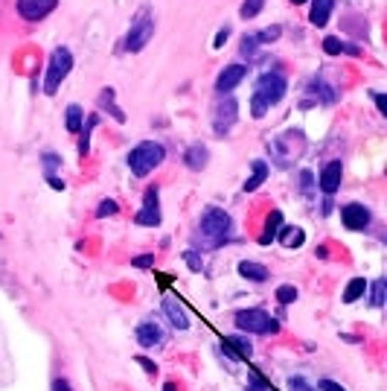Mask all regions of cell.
Wrapping results in <instances>:
<instances>
[{"mask_svg": "<svg viewBox=\"0 0 387 391\" xmlns=\"http://www.w3.org/2000/svg\"><path fill=\"white\" fill-rule=\"evenodd\" d=\"M280 228H282V214H280V210H274V214L268 217V222H265V231L260 236V246H271V239L277 236Z\"/></svg>", "mask_w": 387, "mask_h": 391, "instance_id": "cell-19", "label": "cell"}, {"mask_svg": "<svg viewBox=\"0 0 387 391\" xmlns=\"http://www.w3.org/2000/svg\"><path fill=\"white\" fill-rule=\"evenodd\" d=\"M236 117H239V103L233 97H224L218 105H216V114H213V129L216 135H228L233 126H236Z\"/></svg>", "mask_w": 387, "mask_h": 391, "instance_id": "cell-6", "label": "cell"}, {"mask_svg": "<svg viewBox=\"0 0 387 391\" xmlns=\"http://www.w3.org/2000/svg\"><path fill=\"white\" fill-rule=\"evenodd\" d=\"M245 76H248V68H245V65H228V68L218 73V79H216V91H218V94L233 91V88H236Z\"/></svg>", "mask_w": 387, "mask_h": 391, "instance_id": "cell-12", "label": "cell"}, {"mask_svg": "<svg viewBox=\"0 0 387 391\" xmlns=\"http://www.w3.org/2000/svg\"><path fill=\"white\" fill-rule=\"evenodd\" d=\"M164 313H166V318L172 321V327H178V330H186V327H189V318H186L184 307L178 304L175 298H164Z\"/></svg>", "mask_w": 387, "mask_h": 391, "instance_id": "cell-15", "label": "cell"}, {"mask_svg": "<svg viewBox=\"0 0 387 391\" xmlns=\"http://www.w3.org/2000/svg\"><path fill=\"white\" fill-rule=\"evenodd\" d=\"M164 391H175V382H166V388Z\"/></svg>", "mask_w": 387, "mask_h": 391, "instance_id": "cell-40", "label": "cell"}, {"mask_svg": "<svg viewBox=\"0 0 387 391\" xmlns=\"http://www.w3.org/2000/svg\"><path fill=\"white\" fill-rule=\"evenodd\" d=\"M335 9V0H312V9H309V21L314 26H327L329 15Z\"/></svg>", "mask_w": 387, "mask_h": 391, "instance_id": "cell-14", "label": "cell"}, {"mask_svg": "<svg viewBox=\"0 0 387 391\" xmlns=\"http://www.w3.org/2000/svg\"><path fill=\"white\" fill-rule=\"evenodd\" d=\"M256 44H260L256 38H245V41H242V53H245V56H253V47H256Z\"/></svg>", "mask_w": 387, "mask_h": 391, "instance_id": "cell-35", "label": "cell"}, {"mask_svg": "<svg viewBox=\"0 0 387 391\" xmlns=\"http://www.w3.org/2000/svg\"><path fill=\"white\" fill-rule=\"evenodd\" d=\"M230 38V26H221L218 29V36H216V41H213V47L218 50V47H224V41H228Z\"/></svg>", "mask_w": 387, "mask_h": 391, "instance_id": "cell-30", "label": "cell"}, {"mask_svg": "<svg viewBox=\"0 0 387 391\" xmlns=\"http://www.w3.org/2000/svg\"><path fill=\"white\" fill-rule=\"evenodd\" d=\"M152 36H154V21L149 15H143L140 21L132 24V33H128V38H125V50L128 53H140L149 44Z\"/></svg>", "mask_w": 387, "mask_h": 391, "instance_id": "cell-7", "label": "cell"}, {"mask_svg": "<svg viewBox=\"0 0 387 391\" xmlns=\"http://www.w3.org/2000/svg\"><path fill=\"white\" fill-rule=\"evenodd\" d=\"M268 178V164L265 161H253V170H250V178L245 182V193H253V190H260L263 187V182Z\"/></svg>", "mask_w": 387, "mask_h": 391, "instance_id": "cell-18", "label": "cell"}, {"mask_svg": "<svg viewBox=\"0 0 387 391\" xmlns=\"http://www.w3.org/2000/svg\"><path fill=\"white\" fill-rule=\"evenodd\" d=\"M55 6L58 0H18V15L23 21H44Z\"/></svg>", "mask_w": 387, "mask_h": 391, "instance_id": "cell-9", "label": "cell"}, {"mask_svg": "<svg viewBox=\"0 0 387 391\" xmlns=\"http://www.w3.org/2000/svg\"><path fill=\"white\" fill-rule=\"evenodd\" d=\"M152 263H154V257H152V254H140V257H134V260H132V266H137V269H149Z\"/></svg>", "mask_w": 387, "mask_h": 391, "instance_id": "cell-32", "label": "cell"}, {"mask_svg": "<svg viewBox=\"0 0 387 391\" xmlns=\"http://www.w3.org/2000/svg\"><path fill=\"white\" fill-rule=\"evenodd\" d=\"M53 391H73V388H70V382L64 380V377H55L53 380Z\"/></svg>", "mask_w": 387, "mask_h": 391, "instance_id": "cell-34", "label": "cell"}, {"mask_svg": "<svg viewBox=\"0 0 387 391\" xmlns=\"http://www.w3.org/2000/svg\"><path fill=\"white\" fill-rule=\"evenodd\" d=\"M184 260L189 263V269H192V272H198V269H201V257H198V254H192V251H186V254H184Z\"/></svg>", "mask_w": 387, "mask_h": 391, "instance_id": "cell-31", "label": "cell"}, {"mask_svg": "<svg viewBox=\"0 0 387 391\" xmlns=\"http://www.w3.org/2000/svg\"><path fill=\"white\" fill-rule=\"evenodd\" d=\"M239 275H242L245 281L263 283V281H268V269H265L263 263H250V260H242V263H239Z\"/></svg>", "mask_w": 387, "mask_h": 391, "instance_id": "cell-17", "label": "cell"}, {"mask_svg": "<svg viewBox=\"0 0 387 391\" xmlns=\"http://www.w3.org/2000/svg\"><path fill=\"white\" fill-rule=\"evenodd\" d=\"M164 158H166V149L160 146V143H154V140H143V143H137L132 152H128V167H132V172L134 175H149L154 167H160L164 164Z\"/></svg>", "mask_w": 387, "mask_h": 391, "instance_id": "cell-2", "label": "cell"}, {"mask_svg": "<svg viewBox=\"0 0 387 391\" xmlns=\"http://www.w3.org/2000/svg\"><path fill=\"white\" fill-rule=\"evenodd\" d=\"M50 187L53 190H64V182H61V178H55V175H50Z\"/></svg>", "mask_w": 387, "mask_h": 391, "instance_id": "cell-38", "label": "cell"}, {"mask_svg": "<svg viewBox=\"0 0 387 391\" xmlns=\"http://www.w3.org/2000/svg\"><path fill=\"white\" fill-rule=\"evenodd\" d=\"M303 239H306L303 228H282V231H280V243H282L285 249H300Z\"/></svg>", "mask_w": 387, "mask_h": 391, "instance_id": "cell-20", "label": "cell"}, {"mask_svg": "<svg viewBox=\"0 0 387 391\" xmlns=\"http://www.w3.org/2000/svg\"><path fill=\"white\" fill-rule=\"evenodd\" d=\"M285 97V79L280 73H263L260 82H256V91H253V100H250V111L253 117H265V111L280 103Z\"/></svg>", "mask_w": 387, "mask_h": 391, "instance_id": "cell-1", "label": "cell"}, {"mask_svg": "<svg viewBox=\"0 0 387 391\" xmlns=\"http://www.w3.org/2000/svg\"><path fill=\"white\" fill-rule=\"evenodd\" d=\"M367 286H370V283H367L364 278L349 281V283H346V292H344V301H346V304H352V301H359V298L367 292Z\"/></svg>", "mask_w": 387, "mask_h": 391, "instance_id": "cell-21", "label": "cell"}, {"mask_svg": "<svg viewBox=\"0 0 387 391\" xmlns=\"http://www.w3.org/2000/svg\"><path fill=\"white\" fill-rule=\"evenodd\" d=\"M292 4H306V0H292Z\"/></svg>", "mask_w": 387, "mask_h": 391, "instance_id": "cell-41", "label": "cell"}, {"mask_svg": "<svg viewBox=\"0 0 387 391\" xmlns=\"http://www.w3.org/2000/svg\"><path fill=\"white\" fill-rule=\"evenodd\" d=\"M317 388H320V391H344V385H338L335 380H320Z\"/></svg>", "mask_w": 387, "mask_h": 391, "instance_id": "cell-33", "label": "cell"}, {"mask_svg": "<svg viewBox=\"0 0 387 391\" xmlns=\"http://www.w3.org/2000/svg\"><path fill=\"white\" fill-rule=\"evenodd\" d=\"M280 38V26H268V29H263V33L260 36H256V41H277Z\"/></svg>", "mask_w": 387, "mask_h": 391, "instance_id": "cell-29", "label": "cell"}, {"mask_svg": "<svg viewBox=\"0 0 387 391\" xmlns=\"http://www.w3.org/2000/svg\"><path fill=\"white\" fill-rule=\"evenodd\" d=\"M70 68H73V56H70V50H68V47L53 50V56H50V68H47V76H44V94H47V97H53V94L58 91V85L68 79Z\"/></svg>", "mask_w": 387, "mask_h": 391, "instance_id": "cell-5", "label": "cell"}, {"mask_svg": "<svg viewBox=\"0 0 387 391\" xmlns=\"http://www.w3.org/2000/svg\"><path fill=\"white\" fill-rule=\"evenodd\" d=\"M137 225L143 228H157L160 225V207H157V187H149L146 190V202L143 207L137 210V217H134Z\"/></svg>", "mask_w": 387, "mask_h": 391, "instance_id": "cell-10", "label": "cell"}, {"mask_svg": "<svg viewBox=\"0 0 387 391\" xmlns=\"http://www.w3.org/2000/svg\"><path fill=\"white\" fill-rule=\"evenodd\" d=\"M341 222H344L349 231H367L370 222H373V217H370V210H367L364 204L349 202V204L341 207Z\"/></svg>", "mask_w": 387, "mask_h": 391, "instance_id": "cell-8", "label": "cell"}, {"mask_svg": "<svg viewBox=\"0 0 387 391\" xmlns=\"http://www.w3.org/2000/svg\"><path fill=\"white\" fill-rule=\"evenodd\" d=\"M324 50H327L329 56H341V53L346 50V44H344L341 38H335V36H329V38H324Z\"/></svg>", "mask_w": 387, "mask_h": 391, "instance_id": "cell-26", "label": "cell"}, {"mask_svg": "<svg viewBox=\"0 0 387 391\" xmlns=\"http://www.w3.org/2000/svg\"><path fill=\"white\" fill-rule=\"evenodd\" d=\"M233 324L242 330V333H256V336H271V333H280V321L271 318V313L265 310H236L233 316Z\"/></svg>", "mask_w": 387, "mask_h": 391, "instance_id": "cell-3", "label": "cell"}, {"mask_svg": "<svg viewBox=\"0 0 387 391\" xmlns=\"http://www.w3.org/2000/svg\"><path fill=\"white\" fill-rule=\"evenodd\" d=\"M44 164H47V172H53V170L61 164V158H58V155H44Z\"/></svg>", "mask_w": 387, "mask_h": 391, "instance_id": "cell-36", "label": "cell"}, {"mask_svg": "<svg viewBox=\"0 0 387 391\" xmlns=\"http://www.w3.org/2000/svg\"><path fill=\"white\" fill-rule=\"evenodd\" d=\"M134 336H137V345H140V348H160V345L166 342L164 327H160L157 321H143V324H137Z\"/></svg>", "mask_w": 387, "mask_h": 391, "instance_id": "cell-11", "label": "cell"}, {"mask_svg": "<svg viewBox=\"0 0 387 391\" xmlns=\"http://www.w3.org/2000/svg\"><path fill=\"white\" fill-rule=\"evenodd\" d=\"M288 388L292 391H317L306 377H288Z\"/></svg>", "mask_w": 387, "mask_h": 391, "instance_id": "cell-27", "label": "cell"}, {"mask_svg": "<svg viewBox=\"0 0 387 391\" xmlns=\"http://www.w3.org/2000/svg\"><path fill=\"white\" fill-rule=\"evenodd\" d=\"M137 363H140V365H143V368L149 371V374H157V368H154L152 363H149V359H146V356H137Z\"/></svg>", "mask_w": 387, "mask_h": 391, "instance_id": "cell-37", "label": "cell"}, {"mask_svg": "<svg viewBox=\"0 0 387 391\" xmlns=\"http://www.w3.org/2000/svg\"><path fill=\"white\" fill-rule=\"evenodd\" d=\"M184 161H186V167H189V170H204V167H207V161H210L207 146H204V143H192V146L186 149Z\"/></svg>", "mask_w": 387, "mask_h": 391, "instance_id": "cell-16", "label": "cell"}, {"mask_svg": "<svg viewBox=\"0 0 387 391\" xmlns=\"http://www.w3.org/2000/svg\"><path fill=\"white\" fill-rule=\"evenodd\" d=\"M384 286H387V283H384V278H378V281H376L373 286H367V289H373V298H370V304H373L376 310H381V307H384Z\"/></svg>", "mask_w": 387, "mask_h": 391, "instance_id": "cell-23", "label": "cell"}, {"mask_svg": "<svg viewBox=\"0 0 387 391\" xmlns=\"http://www.w3.org/2000/svg\"><path fill=\"white\" fill-rule=\"evenodd\" d=\"M341 178H344V164L341 161H329L324 170H320V190H324L327 196L338 193Z\"/></svg>", "mask_w": 387, "mask_h": 391, "instance_id": "cell-13", "label": "cell"}, {"mask_svg": "<svg viewBox=\"0 0 387 391\" xmlns=\"http://www.w3.org/2000/svg\"><path fill=\"white\" fill-rule=\"evenodd\" d=\"M79 129H82V108L70 105L68 108V132H79Z\"/></svg>", "mask_w": 387, "mask_h": 391, "instance_id": "cell-25", "label": "cell"}, {"mask_svg": "<svg viewBox=\"0 0 387 391\" xmlns=\"http://www.w3.org/2000/svg\"><path fill=\"white\" fill-rule=\"evenodd\" d=\"M230 228H233V219H230V214H224L221 207H207L201 214V234L210 239L213 249L221 246V243H228Z\"/></svg>", "mask_w": 387, "mask_h": 391, "instance_id": "cell-4", "label": "cell"}, {"mask_svg": "<svg viewBox=\"0 0 387 391\" xmlns=\"http://www.w3.org/2000/svg\"><path fill=\"white\" fill-rule=\"evenodd\" d=\"M263 6H265V0H245V4H242V18L245 21H250V18H256V15H260L263 12Z\"/></svg>", "mask_w": 387, "mask_h": 391, "instance_id": "cell-22", "label": "cell"}, {"mask_svg": "<svg viewBox=\"0 0 387 391\" xmlns=\"http://www.w3.org/2000/svg\"><path fill=\"white\" fill-rule=\"evenodd\" d=\"M373 100H376V105H378V111L384 114V111H387V105H384V94H373Z\"/></svg>", "mask_w": 387, "mask_h": 391, "instance_id": "cell-39", "label": "cell"}, {"mask_svg": "<svg viewBox=\"0 0 387 391\" xmlns=\"http://www.w3.org/2000/svg\"><path fill=\"white\" fill-rule=\"evenodd\" d=\"M117 210H120V204H117V202H111V199H105L100 207H96V217H100V219H105V217H114Z\"/></svg>", "mask_w": 387, "mask_h": 391, "instance_id": "cell-28", "label": "cell"}, {"mask_svg": "<svg viewBox=\"0 0 387 391\" xmlns=\"http://www.w3.org/2000/svg\"><path fill=\"white\" fill-rule=\"evenodd\" d=\"M277 301H280V304H292V301H297V286L282 283V286L277 289Z\"/></svg>", "mask_w": 387, "mask_h": 391, "instance_id": "cell-24", "label": "cell"}]
</instances>
